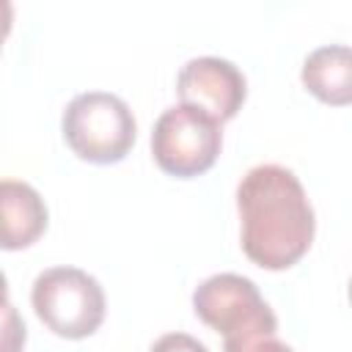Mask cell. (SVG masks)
Returning a JSON list of instances; mask_svg holds the SVG:
<instances>
[{
  "label": "cell",
  "mask_w": 352,
  "mask_h": 352,
  "mask_svg": "<svg viewBox=\"0 0 352 352\" xmlns=\"http://www.w3.org/2000/svg\"><path fill=\"white\" fill-rule=\"evenodd\" d=\"M223 352H294V349L286 341H280L278 333H258L236 341H223Z\"/></svg>",
  "instance_id": "obj_10"
},
{
  "label": "cell",
  "mask_w": 352,
  "mask_h": 352,
  "mask_svg": "<svg viewBox=\"0 0 352 352\" xmlns=\"http://www.w3.org/2000/svg\"><path fill=\"white\" fill-rule=\"evenodd\" d=\"M148 352H209L206 349V344L204 341H198L195 336H190V333H165V336H160L154 344H151V349Z\"/></svg>",
  "instance_id": "obj_11"
},
{
  "label": "cell",
  "mask_w": 352,
  "mask_h": 352,
  "mask_svg": "<svg viewBox=\"0 0 352 352\" xmlns=\"http://www.w3.org/2000/svg\"><path fill=\"white\" fill-rule=\"evenodd\" d=\"M36 316L60 338H88L104 322V289L80 267H50L30 289Z\"/></svg>",
  "instance_id": "obj_3"
},
{
  "label": "cell",
  "mask_w": 352,
  "mask_h": 352,
  "mask_svg": "<svg viewBox=\"0 0 352 352\" xmlns=\"http://www.w3.org/2000/svg\"><path fill=\"white\" fill-rule=\"evenodd\" d=\"M25 341H28V327L19 311L14 308V302L8 300L6 305H0V352H22Z\"/></svg>",
  "instance_id": "obj_9"
},
{
  "label": "cell",
  "mask_w": 352,
  "mask_h": 352,
  "mask_svg": "<svg viewBox=\"0 0 352 352\" xmlns=\"http://www.w3.org/2000/svg\"><path fill=\"white\" fill-rule=\"evenodd\" d=\"M6 302H8V280H6V275L0 270V305H6Z\"/></svg>",
  "instance_id": "obj_13"
},
{
  "label": "cell",
  "mask_w": 352,
  "mask_h": 352,
  "mask_svg": "<svg viewBox=\"0 0 352 352\" xmlns=\"http://www.w3.org/2000/svg\"><path fill=\"white\" fill-rule=\"evenodd\" d=\"M47 204L41 192L19 179H0V248H30L47 228Z\"/></svg>",
  "instance_id": "obj_7"
},
{
  "label": "cell",
  "mask_w": 352,
  "mask_h": 352,
  "mask_svg": "<svg viewBox=\"0 0 352 352\" xmlns=\"http://www.w3.org/2000/svg\"><path fill=\"white\" fill-rule=\"evenodd\" d=\"M236 209L242 250L253 264L286 270L308 253L316 217L302 182L286 165H253L236 184Z\"/></svg>",
  "instance_id": "obj_1"
},
{
  "label": "cell",
  "mask_w": 352,
  "mask_h": 352,
  "mask_svg": "<svg viewBox=\"0 0 352 352\" xmlns=\"http://www.w3.org/2000/svg\"><path fill=\"white\" fill-rule=\"evenodd\" d=\"M176 94L182 104H190L206 113L209 118H214L217 124H223L239 113L248 96V82L239 66L231 63L228 58L198 55L179 69Z\"/></svg>",
  "instance_id": "obj_6"
},
{
  "label": "cell",
  "mask_w": 352,
  "mask_h": 352,
  "mask_svg": "<svg viewBox=\"0 0 352 352\" xmlns=\"http://www.w3.org/2000/svg\"><path fill=\"white\" fill-rule=\"evenodd\" d=\"M11 25H14V6L8 0H0V47L11 33Z\"/></svg>",
  "instance_id": "obj_12"
},
{
  "label": "cell",
  "mask_w": 352,
  "mask_h": 352,
  "mask_svg": "<svg viewBox=\"0 0 352 352\" xmlns=\"http://www.w3.org/2000/svg\"><path fill=\"white\" fill-rule=\"evenodd\" d=\"M60 129L69 148L94 165L121 162L138 138L129 104L110 91L77 94L63 110Z\"/></svg>",
  "instance_id": "obj_2"
},
{
  "label": "cell",
  "mask_w": 352,
  "mask_h": 352,
  "mask_svg": "<svg viewBox=\"0 0 352 352\" xmlns=\"http://www.w3.org/2000/svg\"><path fill=\"white\" fill-rule=\"evenodd\" d=\"M302 85L327 104H349L352 99V52L346 44H324L302 60Z\"/></svg>",
  "instance_id": "obj_8"
},
{
  "label": "cell",
  "mask_w": 352,
  "mask_h": 352,
  "mask_svg": "<svg viewBox=\"0 0 352 352\" xmlns=\"http://www.w3.org/2000/svg\"><path fill=\"white\" fill-rule=\"evenodd\" d=\"M192 311L204 324L217 330L223 341L278 333V319L258 286L236 272H217L201 280L192 292Z\"/></svg>",
  "instance_id": "obj_5"
},
{
  "label": "cell",
  "mask_w": 352,
  "mask_h": 352,
  "mask_svg": "<svg viewBox=\"0 0 352 352\" xmlns=\"http://www.w3.org/2000/svg\"><path fill=\"white\" fill-rule=\"evenodd\" d=\"M223 148V129L206 113L190 104H170L160 113L151 129V154L154 162L176 176L192 179L206 173Z\"/></svg>",
  "instance_id": "obj_4"
}]
</instances>
